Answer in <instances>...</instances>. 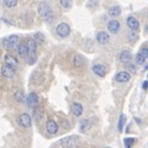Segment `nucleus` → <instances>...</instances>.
Masks as SVG:
<instances>
[{
  "label": "nucleus",
  "instance_id": "nucleus-1",
  "mask_svg": "<svg viewBox=\"0 0 148 148\" xmlns=\"http://www.w3.org/2000/svg\"><path fill=\"white\" fill-rule=\"evenodd\" d=\"M27 54H26V61L29 64H34L37 59V43L34 41V38H30L26 42Z\"/></svg>",
  "mask_w": 148,
  "mask_h": 148
},
{
  "label": "nucleus",
  "instance_id": "nucleus-2",
  "mask_svg": "<svg viewBox=\"0 0 148 148\" xmlns=\"http://www.w3.org/2000/svg\"><path fill=\"white\" fill-rule=\"evenodd\" d=\"M38 14L46 22H52L54 20V14L53 10L47 3H41L38 5Z\"/></svg>",
  "mask_w": 148,
  "mask_h": 148
},
{
  "label": "nucleus",
  "instance_id": "nucleus-3",
  "mask_svg": "<svg viewBox=\"0 0 148 148\" xmlns=\"http://www.w3.org/2000/svg\"><path fill=\"white\" fill-rule=\"evenodd\" d=\"M3 46L8 49H17V47L20 46V38L16 35L6 37V38L3 40Z\"/></svg>",
  "mask_w": 148,
  "mask_h": 148
},
{
  "label": "nucleus",
  "instance_id": "nucleus-4",
  "mask_svg": "<svg viewBox=\"0 0 148 148\" xmlns=\"http://www.w3.org/2000/svg\"><path fill=\"white\" fill-rule=\"evenodd\" d=\"M56 32H57V35L59 37H62V38H64V37L69 36V34H71V27H69L68 24H66V22H61L57 29H56Z\"/></svg>",
  "mask_w": 148,
  "mask_h": 148
},
{
  "label": "nucleus",
  "instance_id": "nucleus-5",
  "mask_svg": "<svg viewBox=\"0 0 148 148\" xmlns=\"http://www.w3.org/2000/svg\"><path fill=\"white\" fill-rule=\"evenodd\" d=\"M26 103H27V105H29L30 108L36 109L37 105H38V95H37L36 92H34V91L30 92L29 96L26 98Z\"/></svg>",
  "mask_w": 148,
  "mask_h": 148
},
{
  "label": "nucleus",
  "instance_id": "nucleus-6",
  "mask_svg": "<svg viewBox=\"0 0 148 148\" xmlns=\"http://www.w3.org/2000/svg\"><path fill=\"white\" fill-rule=\"evenodd\" d=\"M0 72H1V75L4 78H8V79H10V78H12L14 75H15V68H12L10 66H6V64H4V66L1 67Z\"/></svg>",
  "mask_w": 148,
  "mask_h": 148
},
{
  "label": "nucleus",
  "instance_id": "nucleus-7",
  "mask_svg": "<svg viewBox=\"0 0 148 148\" xmlns=\"http://www.w3.org/2000/svg\"><path fill=\"white\" fill-rule=\"evenodd\" d=\"M17 120H18V123H20L22 127H30L32 123V119L29 114H21Z\"/></svg>",
  "mask_w": 148,
  "mask_h": 148
},
{
  "label": "nucleus",
  "instance_id": "nucleus-8",
  "mask_svg": "<svg viewBox=\"0 0 148 148\" xmlns=\"http://www.w3.org/2000/svg\"><path fill=\"white\" fill-rule=\"evenodd\" d=\"M61 145L66 148H77V137H67L61 141Z\"/></svg>",
  "mask_w": 148,
  "mask_h": 148
},
{
  "label": "nucleus",
  "instance_id": "nucleus-9",
  "mask_svg": "<svg viewBox=\"0 0 148 148\" xmlns=\"http://www.w3.org/2000/svg\"><path fill=\"white\" fill-rule=\"evenodd\" d=\"M46 130H47V132L49 135H56V133L58 132V125L57 122L54 121V120H48L47 123H46Z\"/></svg>",
  "mask_w": 148,
  "mask_h": 148
},
{
  "label": "nucleus",
  "instance_id": "nucleus-10",
  "mask_svg": "<svg viewBox=\"0 0 148 148\" xmlns=\"http://www.w3.org/2000/svg\"><path fill=\"white\" fill-rule=\"evenodd\" d=\"M92 72H94L95 75H98L100 78H103L106 75V67L103 66V64H95V66H92Z\"/></svg>",
  "mask_w": 148,
  "mask_h": 148
},
{
  "label": "nucleus",
  "instance_id": "nucleus-11",
  "mask_svg": "<svg viewBox=\"0 0 148 148\" xmlns=\"http://www.w3.org/2000/svg\"><path fill=\"white\" fill-rule=\"evenodd\" d=\"M96 41H98L100 45H106V43H109L110 37H109V35L106 34V32L100 31V32L96 34Z\"/></svg>",
  "mask_w": 148,
  "mask_h": 148
},
{
  "label": "nucleus",
  "instance_id": "nucleus-12",
  "mask_svg": "<svg viewBox=\"0 0 148 148\" xmlns=\"http://www.w3.org/2000/svg\"><path fill=\"white\" fill-rule=\"evenodd\" d=\"M132 58V53L130 52V51L127 49H123L121 53L119 54V59L121 63H130V61H131Z\"/></svg>",
  "mask_w": 148,
  "mask_h": 148
},
{
  "label": "nucleus",
  "instance_id": "nucleus-13",
  "mask_svg": "<svg viewBox=\"0 0 148 148\" xmlns=\"http://www.w3.org/2000/svg\"><path fill=\"white\" fill-rule=\"evenodd\" d=\"M120 27H121V25H120V21L117 20H110L109 24H108V29L110 32H112V34H116V32H119Z\"/></svg>",
  "mask_w": 148,
  "mask_h": 148
},
{
  "label": "nucleus",
  "instance_id": "nucleus-14",
  "mask_svg": "<svg viewBox=\"0 0 148 148\" xmlns=\"http://www.w3.org/2000/svg\"><path fill=\"white\" fill-rule=\"evenodd\" d=\"M127 25H128V27L131 30L137 31L138 27H140V22H138V20L135 16H128L127 17Z\"/></svg>",
  "mask_w": 148,
  "mask_h": 148
},
{
  "label": "nucleus",
  "instance_id": "nucleus-15",
  "mask_svg": "<svg viewBox=\"0 0 148 148\" xmlns=\"http://www.w3.org/2000/svg\"><path fill=\"white\" fill-rule=\"evenodd\" d=\"M84 63H85V58L83 57L82 54H75L74 56L73 64H74V67L75 68H82L83 66H84Z\"/></svg>",
  "mask_w": 148,
  "mask_h": 148
},
{
  "label": "nucleus",
  "instance_id": "nucleus-16",
  "mask_svg": "<svg viewBox=\"0 0 148 148\" xmlns=\"http://www.w3.org/2000/svg\"><path fill=\"white\" fill-rule=\"evenodd\" d=\"M4 61H5L6 66H10V67H12V68L17 67V64H18V62L16 61V58L12 57L11 54H5V57H4Z\"/></svg>",
  "mask_w": 148,
  "mask_h": 148
},
{
  "label": "nucleus",
  "instance_id": "nucleus-17",
  "mask_svg": "<svg viewBox=\"0 0 148 148\" xmlns=\"http://www.w3.org/2000/svg\"><path fill=\"white\" fill-rule=\"evenodd\" d=\"M72 112H73L74 116L79 117L83 114V105L79 104V103H73L72 104Z\"/></svg>",
  "mask_w": 148,
  "mask_h": 148
},
{
  "label": "nucleus",
  "instance_id": "nucleus-18",
  "mask_svg": "<svg viewBox=\"0 0 148 148\" xmlns=\"http://www.w3.org/2000/svg\"><path fill=\"white\" fill-rule=\"evenodd\" d=\"M130 78H131V75L128 72H120L116 74V80L119 83H126L130 80Z\"/></svg>",
  "mask_w": 148,
  "mask_h": 148
},
{
  "label": "nucleus",
  "instance_id": "nucleus-19",
  "mask_svg": "<svg viewBox=\"0 0 148 148\" xmlns=\"http://www.w3.org/2000/svg\"><path fill=\"white\" fill-rule=\"evenodd\" d=\"M120 12H121V9H120L119 5H114V6H111L109 9V15L110 16H119L120 15Z\"/></svg>",
  "mask_w": 148,
  "mask_h": 148
},
{
  "label": "nucleus",
  "instance_id": "nucleus-20",
  "mask_svg": "<svg viewBox=\"0 0 148 148\" xmlns=\"http://www.w3.org/2000/svg\"><path fill=\"white\" fill-rule=\"evenodd\" d=\"M17 52L21 57L26 58V54H27V48H26V43H20V46L17 47Z\"/></svg>",
  "mask_w": 148,
  "mask_h": 148
},
{
  "label": "nucleus",
  "instance_id": "nucleus-21",
  "mask_svg": "<svg viewBox=\"0 0 148 148\" xmlns=\"http://www.w3.org/2000/svg\"><path fill=\"white\" fill-rule=\"evenodd\" d=\"M15 99L18 101V103H24V101H26L24 91H22V90H17V91L15 92Z\"/></svg>",
  "mask_w": 148,
  "mask_h": 148
},
{
  "label": "nucleus",
  "instance_id": "nucleus-22",
  "mask_svg": "<svg viewBox=\"0 0 148 148\" xmlns=\"http://www.w3.org/2000/svg\"><path fill=\"white\" fill-rule=\"evenodd\" d=\"M34 41H35L36 43H37V42H38V43H42L43 41H45V36H43L42 34H40V32H36V34L34 35Z\"/></svg>",
  "mask_w": 148,
  "mask_h": 148
},
{
  "label": "nucleus",
  "instance_id": "nucleus-23",
  "mask_svg": "<svg viewBox=\"0 0 148 148\" xmlns=\"http://www.w3.org/2000/svg\"><path fill=\"white\" fill-rule=\"evenodd\" d=\"M90 123H89V120H82L80 122V131L82 132H85L88 128H89Z\"/></svg>",
  "mask_w": 148,
  "mask_h": 148
},
{
  "label": "nucleus",
  "instance_id": "nucleus-24",
  "mask_svg": "<svg viewBox=\"0 0 148 148\" xmlns=\"http://www.w3.org/2000/svg\"><path fill=\"white\" fill-rule=\"evenodd\" d=\"M125 147L126 148H132L133 146V143H135V138H132V137H127V138H125Z\"/></svg>",
  "mask_w": 148,
  "mask_h": 148
},
{
  "label": "nucleus",
  "instance_id": "nucleus-25",
  "mask_svg": "<svg viewBox=\"0 0 148 148\" xmlns=\"http://www.w3.org/2000/svg\"><path fill=\"white\" fill-rule=\"evenodd\" d=\"M125 121H126V117H125V115H121V116H120V120H119V125H117L119 132H121L122 130H123V125H125Z\"/></svg>",
  "mask_w": 148,
  "mask_h": 148
},
{
  "label": "nucleus",
  "instance_id": "nucleus-26",
  "mask_svg": "<svg viewBox=\"0 0 148 148\" xmlns=\"http://www.w3.org/2000/svg\"><path fill=\"white\" fill-rule=\"evenodd\" d=\"M42 115H43V112H42V110H41V109L36 108V109L34 110V117H35V120H41Z\"/></svg>",
  "mask_w": 148,
  "mask_h": 148
},
{
  "label": "nucleus",
  "instance_id": "nucleus-27",
  "mask_svg": "<svg viewBox=\"0 0 148 148\" xmlns=\"http://www.w3.org/2000/svg\"><path fill=\"white\" fill-rule=\"evenodd\" d=\"M145 62H146V58L143 57V56H142L140 52H138L137 56H136V63L138 64V66H141V64H143Z\"/></svg>",
  "mask_w": 148,
  "mask_h": 148
},
{
  "label": "nucleus",
  "instance_id": "nucleus-28",
  "mask_svg": "<svg viewBox=\"0 0 148 148\" xmlns=\"http://www.w3.org/2000/svg\"><path fill=\"white\" fill-rule=\"evenodd\" d=\"M4 4H5L8 8H14V6L17 5V1H16V0H6Z\"/></svg>",
  "mask_w": 148,
  "mask_h": 148
},
{
  "label": "nucleus",
  "instance_id": "nucleus-29",
  "mask_svg": "<svg viewBox=\"0 0 148 148\" xmlns=\"http://www.w3.org/2000/svg\"><path fill=\"white\" fill-rule=\"evenodd\" d=\"M61 5L66 9H69V8H72V1H69V0H62Z\"/></svg>",
  "mask_w": 148,
  "mask_h": 148
},
{
  "label": "nucleus",
  "instance_id": "nucleus-30",
  "mask_svg": "<svg viewBox=\"0 0 148 148\" xmlns=\"http://www.w3.org/2000/svg\"><path fill=\"white\" fill-rule=\"evenodd\" d=\"M140 53H141L146 59L148 58V48H142V49L140 51Z\"/></svg>",
  "mask_w": 148,
  "mask_h": 148
},
{
  "label": "nucleus",
  "instance_id": "nucleus-31",
  "mask_svg": "<svg viewBox=\"0 0 148 148\" xmlns=\"http://www.w3.org/2000/svg\"><path fill=\"white\" fill-rule=\"evenodd\" d=\"M86 5H88V8H95L96 5H98V1H96V0H92V1L88 3Z\"/></svg>",
  "mask_w": 148,
  "mask_h": 148
},
{
  "label": "nucleus",
  "instance_id": "nucleus-32",
  "mask_svg": "<svg viewBox=\"0 0 148 148\" xmlns=\"http://www.w3.org/2000/svg\"><path fill=\"white\" fill-rule=\"evenodd\" d=\"M147 88H148V80L143 83V89H147Z\"/></svg>",
  "mask_w": 148,
  "mask_h": 148
},
{
  "label": "nucleus",
  "instance_id": "nucleus-33",
  "mask_svg": "<svg viewBox=\"0 0 148 148\" xmlns=\"http://www.w3.org/2000/svg\"><path fill=\"white\" fill-rule=\"evenodd\" d=\"M146 31H147V32H148V25H147V26H146Z\"/></svg>",
  "mask_w": 148,
  "mask_h": 148
},
{
  "label": "nucleus",
  "instance_id": "nucleus-34",
  "mask_svg": "<svg viewBox=\"0 0 148 148\" xmlns=\"http://www.w3.org/2000/svg\"><path fill=\"white\" fill-rule=\"evenodd\" d=\"M106 148H111V147H106Z\"/></svg>",
  "mask_w": 148,
  "mask_h": 148
}]
</instances>
